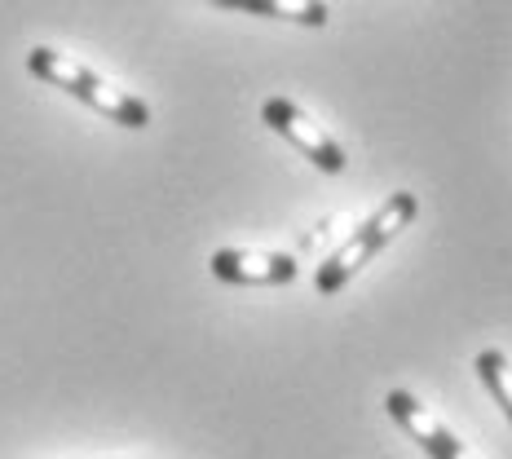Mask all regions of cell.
I'll return each instance as SVG.
<instances>
[{
  "instance_id": "3",
  "label": "cell",
  "mask_w": 512,
  "mask_h": 459,
  "mask_svg": "<svg viewBox=\"0 0 512 459\" xmlns=\"http://www.w3.org/2000/svg\"><path fill=\"white\" fill-rule=\"evenodd\" d=\"M261 120L270 124L279 137H287L296 151H305V159H314L323 173H345V151H340V142H336L332 133H323V128L309 120V115L296 102L270 98V102L261 106Z\"/></svg>"
},
{
  "instance_id": "5",
  "label": "cell",
  "mask_w": 512,
  "mask_h": 459,
  "mask_svg": "<svg viewBox=\"0 0 512 459\" xmlns=\"http://www.w3.org/2000/svg\"><path fill=\"white\" fill-rule=\"evenodd\" d=\"M384 407H389L393 420H398L402 429L411 433V442H420V446H424V455H429V459H477L473 451H464V446L455 442L451 433H446V424H442V420H433V415L424 411L407 389H393L389 398H384Z\"/></svg>"
},
{
  "instance_id": "1",
  "label": "cell",
  "mask_w": 512,
  "mask_h": 459,
  "mask_svg": "<svg viewBox=\"0 0 512 459\" xmlns=\"http://www.w3.org/2000/svg\"><path fill=\"white\" fill-rule=\"evenodd\" d=\"M27 71L36 80L67 89L71 98H80L84 106H93V111H102L106 120H115V124H124V128H146V124H151V106H146L142 98H133L128 89H115V84H106L102 76H93L89 67L62 58L58 49H45V45L31 49L27 53Z\"/></svg>"
},
{
  "instance_id": "6",
  "label": "cell",
  "mask_w": 512,
  "mask_h": 459,
  "mask_svg": "<svg viewBox=\"0 0 512 459\" xmlns=\"http://www.w3.org/2000/svg\"><path fill=\"white\" fill-rule=\"evenodd\" d=\"M204 5L248 9V14L287 18V23H305V27H323L327 23V5H323V0H204Z\"/></svg>"
},
{
  "instance_id": "4",
  "label": "cell",
  "mask_w": 512,
  "mask_h": 459,
  "mask_svg": "<svg viewBox=\"0 0 512 459\" xmlns=\"http://www.w3.org/2000/svg\"><path fill=\"white\" fill-rule=\"evenodd\" d=\"M212 274L221 283H248V287H283L301 274L296 256L287 252H256V248H221L212 256Z\"/></svg>"
},
{
  "instance_id": "7",
  "label": "cell",
  "mask_w": 512,
  "mask_h": 459,
  "mask_svg": "<svg viewBox=\"0 0 512 459\" xmlns=\"http://www.w3.org/2000/svg\"><path fill=\"white\" fill-rule=\"evenodd\" d=\"M473 367H477V376H482V384L490 389V398L504 407L508 424H512V362L499 354V349H482Z\"/></svg>"
},
{
  "instance_id": "2",
  "label": "cell",
  "mask_w": 512,
  "mask_h": 459,
  "mask_svg": "<svg viewBox=\"0 0 512 459\" xmlns=\"http://www.w3.org/2000/svg\"><path fill=\"white\" fill-rule=\"evenodd\" d=\"M415 212H420V204H415V195H407V190H402V195H389V199H384V204L371 212V217L362 221V226L349 234V239L340 243V248L327 256L323 265H318V279H314L318 292H323V296H336L340 287H345V283L362 270V265L371 261V256H376L380 248H389V243L411 226Z\"/></svg>"
}]
</instances>
